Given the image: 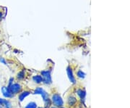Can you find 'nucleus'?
<instances>
[{"instance_id":"1","label":"nucleus","mask_w":130,"mask_h":108,"mask_svg":"<svg viewBox=\"0 0 130 108\" xmlns=\"http://www.w3.org/2000/svg\"><path fill=\"white\" fill-rule=\"evenodd\" d=\"M52 101H53V103L56 106L58 107H61L63 105V100L61 98V97L58 94H54L52 97Z\"/></svg>"},{"instance_id":"2","label":"nucleus","mask_w":130,"mask_h":108,"mask_svg":"<svg viewBox=\"0 0 130 108\" xmlns=\"http://www.w3.org/2000/svg\"><path fill=\"white\" fill-rule=\"evenodd\" d=\"M8 87L9 88L11 92L13 94H18V92L20 91V90H21V86L18 84H12L9 85Z\"/></svg>"},{"instance_id":"3","label":"nucleus","mask_w":130,"mask_h":108,"mask_svg":"<svg viewBox=\"0 0 130 108\" xmlns=\"http://www.w3.org/2000/svg\"><path fill=\"white\" fill-rule=\"evenodd\" d=\"M2 92L3 96H4L5 97H6V98H11V97H12L13 95H14V94L11 92V91H10V89H9V88L8 86H7V87L3 86V87L2 88Z\"/></svg>"},{"instance_id":"4","label":"nucleus","mask_w":130,"mask_h":108,"mask_svg":"<svg viewBox=\"0 0 130 108\" xmlns=\"http://www.w3.org/2000/svg\"><path fill=\"white\" fill-rule=\"evenodd\" d=\"M36 94H41L44 101L48 100V94H47V93H46L41 88H38L36 90Z\"/></svg>"},{"instance_id":"5","label":"nucleus","mask_w":130,"mask_h":108,"mask_svg":"<svg viewBox=\"0 0 130 108\" xmlns=\"http://www.w3.org/2000/svg\"><path fill=\"white\" fill-rule=\"evenodd\" d=\"M67 73H68V75H69V77H70V80L72 82V83H74L75 82V78L73 76V74H72V69H70V68H68L67 69Z\"/></svg>"},{"instance_id":"6","label":"nucleus","mask_w":130,"mask_h":108,"mask_svg":"<svg viewBox=\"0 0 130 108\" xmlns=\"http://www.w3.org/2000/svg\"><path fill=\"white\" fill-rule=\"evenodd\" d=\"M33 80H34L35 82L38 83V84L41 83L42 81H43V77L39 75H36V76H34V77H33Z\"/></svg>"},{"instance_id":"7","label":"nucleus","mask_w":130,"mask_h":108,"mask_svg":"<svg viewBox=\"0 0 130 108\" xmlns=\"http://www.w3.org/2000/svg\"><path fill=\"white\" fill-rule=\"evenodd\" d=\"M29 94H30V92H29V91H25V92L21 93V94L20 95V101H23L24 98H25V97H26Z\"/></svg>"},{"instance_id":"8","label":"nucleus","mask_w":130,"mask_h":108,"mask_svg":"<svg viewBox=\"0 0 130 108\" xmlns=\"http://www.w3.org/2000/svg\"><path fill=\"white\" fill-rule=\"evenodd\" d=\"M77 94L80 97L81 99H84L85 97V92L84 91H83V89L78 90V91H77Z\"/></svg>"},{"instance_id":"9","label":"nucleus","mask_w":130,"mask_h":108,"mask_svg":"<svg viewBox=\"0 0 130 108\" xmlns=\"http://www.w3.org/2000/svg\"><path fill=\"white\" fill-rule=\"evenodd\" d=\"M76 102H77V99L75 97H71V98L69 99V104H70V105H74Z\"/></svg>"},{"instance_id":"10","label":"nucleus","mask_w":130,"mask_h":108,"mask_svg":"<svg viewBox=\"0 0 130 108\" xmlns=\"http://www.w3.org/2000/svg\"><path fill=\"white\" fill-rule=\"evenodd\" d=\"M36 104L35 103V102H30V103H29L27 105V107L26 108H36Z\"/></svg>"},{"instance_id":"11","label":"nucleus","mask_w":130,"mask_h":108,"mask_svg":"<svg viewBox=\"0 0 130 108\" xmlns=\"http://www.w3.org/2000/svg\"><path fill=\"white\" fill-rule=\"evenodd\" d=\"M7 100H6V99L0 98V105H3V106H5V104H6V102H7Z\"/></svg>"},{"instance_id":"12","label":"nucleus","mask_w":130,"mask_h":108,"mask_svg":"<svg viewBox=\"0 0 130 108\" xmlns=\"http://www.w3.org/2000/svg\"><path fill=\"white\" fill-rule=\"evenodd\" d=\"M84 74L83 73V71H78V73H77V75L79 76V77H80V78H84Z\"/></svg>"},{"instance_id":"13","label":"nucleus","mask_w":130,"mask_h":108,"mask_svg":"<svg viewBox=\"0 0 130 108\" xmlns=\"http://www.w3.org/2000/svg\"><path fill=\"white\" fill-rule=\"evenodd\" d=\"M2 18H3V12L2 10H0V20L2 19Z\"/></svg>"},{"instance_id":"14","label":"nucleus","mask_w":130,"mask_h":108,"mask_svg":"<svg viewBox=\"0 0 130 108\" xmlns=\"http://www.w3.org/2000/svg\"><path fill=\"white\" fill-rule=\"evenodd\" d=\"M0 62H2V63H4V64H6V62L4 60V58H0Z\"/></svg>"},{"instance_id":"15","label":"nucleus","mask_w":130,"mask_h":108,"mask_svg":"<svg viewBox=\"0 0 130 108\" xmlns=\"http://www.w3.org/2000/svg\"><path fill=\"white\" fill-rule=\"evenodd\" d=\"M0 108H2V105H0Z\"/></svg>"},{"instance_id":"16","label":"nucleus","mask_w":130,"mask_h":108,"mask_svg":"<svg viewBox=\"0 0 130 108\" xmlns=\"http://www.w3.org/2000/svg\"><path fill=\"white\" fill-rule=\"evenodd\" d=\"M1 9H2V8H1V7H0V10H1Z\"/></svg>"},{"instance_id":"17","label":"nucleus","mask_w":130,"mask_h":108,"mask_svg":"<svg viewBox=\"0 0 130 108\" xmlns=\"http://www.w3.org/2000/svg\"><path fill=\"white\" fill-rule=\"evenodd\" d=\"M52 108H55V107H52Z\"/></svg>"}]
</instances>
